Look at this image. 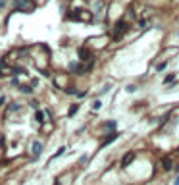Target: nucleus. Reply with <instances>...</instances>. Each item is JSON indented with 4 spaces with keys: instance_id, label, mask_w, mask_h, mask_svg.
<instances>
[{
    "instance_id": "1",
    "label": "nucleus",
    "mask_w": 179,
    "mask_h": 185,
    "mask_svg": "<svg viewBox=\"0 0 179 185\" xmlns=\"http://www.w3.org/2000/svg\"><path fill=\"white\" fill-rule=\"evenodd\" d=\"M14 8H18L19 12H31L33 2L31 0H14Z\"/></svg>"
},
{
    "instance_id": "2",
    "label": "nucleus",
    "mask_w": 179,
    "mask_h": 185,
    "mask_svg": "<svg viewBox=\"0 0 179 185\" xmlns=\"http://www.w3.org/2000/svg\"><path fill=\"white\" fill-rule=\"evenodd\" d=\"M135 156H137V154H135V151H129V152H127V154L123 156V158H121V166L127 168V166H129L131 162L135 160Z\"/></svg>"
},
{
    "instance_id": "3",
    "label": "nucleus",
    "mask_w": 179,
    "mask_h": 185,
    "mask_svg": "<svg viewBox=\"0 0 179 185\" xmlns=\"http://www.w3.org/2000/svg\"><path fill=\"white\" fill-rule=\"evenodd\" d=\"M31 148H33V154L39 156V154L42 152V143H41V141H35V143L31 145Z\"/></svg>"
},
{
    "instance_id": "4",
    "label": "nucleus",
    "mask_w": 179,
    "mask_h": 185,
    "mask_svg": "<svg viewBox=\"0 0 179 185\" xmlns=\"http://www.w3.org/2000/svg\"><path fill=\"white\" fill-rule=\"evenodd\" d=\"M116 139H118V133H116V131H112V133H110V137H106V141L102 143V147H108V145H110V143H114Z\"/></svg>"
},
{
    "instance_id": "5",
    "label": "nucleus",
    "mask_w": 179,
    "mask_h": 185,
    "mask_svg": "<svg viewBox=\"0 0 179 185\" xmlns=\"http://www.w3.org/2000/svg\"><path fill=\"white\" fill-rule=\"evenodd\" d=\"M77 52H79V56H81L79 60H89V56H91V52L87 50V48H83V46H81V48H79Z\"/></svg>"
},
{
    "instance_id": "6",
    "label": "nucleus",
    "mask_w": 179,
    "mask_h": 185,
    "mask_svg": "<svg viewBox=\"0 0 179 185\" xmlns=\"http://www.w3.org/2000/svg\"><path fill=\"white\" fill-rule=\"evenodd\" d=\"M171 166H173V162H171V158H162V168L164 170H171Z\"/></svg>"
},
{
    "instance_id": "7",
    "label": "nucleus",
    "mask_w": 179,
    "mask_h": 185,
    "mask_svg": "<svg viewBox=\"0 0 179 185\" xmlns=\"http://www.w3.org/2000/svg\"><path fill=\"white\" fill-rule=\"evenodd\" d=\"M77 110H79V104H71V108H69V112H68V114H69V116H73V114H75Z\"/></svg>"
},
{
    "instance_id": "8",
    "label": "nucleus",
    "mask_w": 179,
    "mask_h": 185,
    "mask_svg": "<svg viewBox=\"0 0 179 185\" xmlns=\"http://www.w3.org/2000/svg\"><path fill=\"white\" fill-rule=\"evenodd\" d=\"M64 151H66V148H64V147H60V148H58V151H56V152H54V156H52V160H54V158H58V156H60V154H64Z\"/></svg>"
},
{
    "instance_id": "9",
    "label": "nucleus",
    "mask_w": 179,
    "mask_h": 185,
    "mask_svg": "<svg viewBox=\"0 0 179 185\" xmlns=\"http://www.w3.org/2000/svg\"><path fill=\"white\" fill-rule=\"evenodd\" d=\"M37 122H45V112H37Z\"/></svg>"
},
{
    "instance_id": "10",
    "label": "nucleus",
    "mask_w": 179,
    "mask_h": 185,
    "mask_svg": "<svg viewBox=\"0 0 179 185\" xmlns=\"http://www.w3.org/2000/svg\"><path fill=\"white\" fill-rule=\"evenodd\" d=\"M173 79H175V75H173V73H169V75H166V79H164V83L168 85L169 81H173Z\"/></svg>"
},
{
    "instance_id": "11",
    "label": "nucleus",
    "mask_w": 179,
    "mask_h": 185,
    "mask_svg": "<svg viewBox=\"0 0 179 185\" xmlns=\"http://www.w3.org/2000/svg\"><path fill=\"white\" fill-rule=\"evenodd\" d=\"M104 127H106V129H110V131H112L114 127H116V122H108V124H106Z\"/></svg>"
},
{
    "instance_id": "12",
    "label": "nucleus",
    "mask_w": 179,
    "mask_h": 185,
    "mask_svg": "<svg viewBox=\"0 0 179 185\" xmlns=\"http://www.w3.org/2000/svg\"><path fill=\"white\" fill-rule=\"evenodd\" d=\"M19 89H21V91H23V92H31V91H33L31 87H27V85H21V87H19Z\"/></svg>"
},
{
    "instance_id": "13",
    "label": "nucleus",
    "mask_w": 179,
    "mask_h": 185,
    "mask_svg": "<svg viewBox=\"0 0 179 185\" xmlns=\"http://www.w3.org/2000/svg\"><path fill=\"white\" fill-rule=\"evenodd\" d=\"M66 92H68V95H75V89H73V87H68Z\"/></svg>"
},
{
    "instance_id": "14",
    "label": "nucleus",
    "mask_w": 179,
    "mask_h": 185,
    "mask_svg": "<svg viewBox=\"0 0 179 185\" xmlns=\"http://www.w3.org/2000/svg\"><path fill=\"white\" fill-rule=\"evenodd\" d=\"M100 106H102V102H100V100H96L95 104H92V108H95V110H98V108H100Z\"/></svg>"
},
{
    "instance_id": "15",
    "label": "nucleus",
    "mask_w": 179,
    "mask_h": 185,
    "mask_svg": "<svg viewBox=\"0 0 179 185\" xmlns=\"http://www.w3.org/2000/svg\"><path fill=\"white\" fill-rule=\"evenodd\" d=\"M127 92H135V85H129V87H127Z\"/></svg>"
},
{
    "instance_id": "16",
    "label": "nucleus",
    "mask_w": 179,
    "mask_h": 185,
    "mask_svg": "<svg viewBox=\"0 0 179 185\" xmlns=\"http://www.w3.org/2000/svg\"><path fill=\"white\" fill-rule=\"evenodd\" d=\"M173 185H179V175H177V179H175V183Z\"/></svg>"
},
{
    "instance_id": "17",
    "label": "nucleus",
    "mask_w": 179,
    "mask_h": 185,
    "mask_svg": "<svg viewBox=\"0 0 179 185\" xmlns=\"http://www.w3.org/2000/svg\"><path fill=\"white\" fill-rule=\"evenodd\" d=\"M6 4V0H0V6H4Z\"/></svg>"
},
{
    "instance_id": "18",
    "label": "nucleus",
    "mask_w": 179,
    "mask_h": 185,
    "mask_svg": "<svg viewBox=\"0 0 179 185\" xmlns=\"http://www.w3.org/2000/svg\"><path fill=\"white\" fill-rule=\"evenodd\" d=\"M177 152H179V148H177Z\"/></svg>"
}]
</instances>
